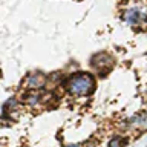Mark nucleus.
I'll return each mask as SVG.
<instances>
[{
	"label": "nucleus",
	"mask_w": 147,
	"mask_h": 147,
	"mask_svg": "<svg viewBox=\"0 0 147 147\" xmlns=\"http://www.w3.org/2000/svg\"><path fill=\"white\" fill-rule=\"evenodd\" d=\"M25 84H26L28 89H31V90L41 89V87L46 84V77L40 72H34V74H31V75H28Z\"/></svg>",
	"instance_id": "nucleus-3"
},
{
	"label": "nucleus",
	"mask_w": 147,
	"mask_h": 147,
	"mask_svg": "<svg viewBox=\"0 0 147 147\" xmlns=\"http://www.w3.org/2000/svg\"><path fill=\"white\" fill-rule=\"evenodd\" d=\"M67 90L74 96H87L95 89V78L90 74L78 72L72 75L67 81Z\"/></svg>",
	"instance_id": "nucleus-1"
},
{
	"label": "nucleus",
	"mask_w": 147,
	"mask_h": 147,
	"mask_svg": "<svg viewBox=\"0 0 147 147\" xmlns=\"http://www.w3.org/2000/svg\"><path fill=\"white\" fill-rule=\"evenodd\" d=\"M25 98H26V103H28V104L35 106V104L40 101V95L37 94V92H31V94H28V95L25 96Z\"/></svg>",
	"instance_id": "nucleus-5"
},
{
	"label": "nucleus",
	"mask_w": 147,
	"mask_h": 147,
	"mask_svg": "<svg viewBox=\"0 0 147 147\" xmlns=\"http://www.w3.org/2000/svg\"><path fill=\"white\" fill-rule=\"evenodd\" d=\"M0 75H2V72H0Z\"/></svg>",
	"instance_id": "nucleus-8"
},
{
	"label": "nucleus",
	"mask_w": 147,
	"mask_h": 147,
	"mask_svg": "<svg viewBox=\"0 0 147 147\" xmlns=\"http://www.w3.org/2000/svg\"><path fill=\"white\" fill-rule=\"evenodd\" d=\"M67 147H80V146H77V144H74V146H67Z\"/></svg>",
	"instance_id": "nucleus-7"
},
{
	"label": "nucleus",
	"mask_w": 147,
	"mask_h": 147,
	"mask_svg": "<svg viewBox=\"0 0 147 147\" xmlns=\"http://www.w3.org/2000/svg\"><path fill=\"white\" fill-rule=\"evenodd\" d=\"M90 64H92V67H94L96 72H100V74L104 75L106 72L110 71V67H112V64H113V60H112L110 55L103 52V54H96L95 57H92Z\"/></svg>",
	"instance_id": "nucleus-2"
},
{
	"label": "nucleus",
	"mask_w": 147,
	"mask_h": 147,
	"mask_svg": "<svg viewBox=\"0 0 147 147\" xmlns=\"http://www.w3.org/2000/svg\"><path fill=\"white\" fill-rule=\"evenodd\" d=\"M124 144H126V140H123L121 136H117L112 141H109V147H124Z\"/></svg>",
	"instance_id": "nucleus-6"
},
{
	"label": "nucleus",
	"mask_w": 147,
	"mask_h": 147,
	"mask_svg": "<svg viewBox=\"0 0 147 147\" xmlns=\"http://www.w3.org/2000/svg\"><path fill=\"white\" fill-rule=\"evenodd\" d=\"M126 20L127 23H130V25H138L140 20H142V14L140 11H135V9H130V11L126 12Z\"/></svg>",
	"instance_id": "nucleus-4"
}]
</instances>
